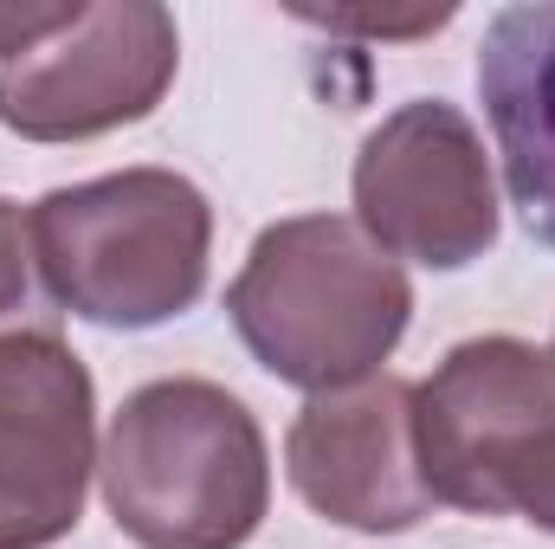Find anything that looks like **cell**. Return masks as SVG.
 <instances>
[{
	"label": "cell",
	"mask_w": 555,
	"mask_h": 549,
	"mask_svg": "<svg viewBox=\"0 0 555 549\" xmlns=\"http://www.w3.org/2000/svg\"><path fill=\"white\" fill-rule=\"evenodd\" d=\"M227 317L278 382L343 395L401 349L414 284L356 220L297 214L253 240L246 272L227 284Z\"/></svg>",
	"instance_id": "cell-1"
},
{
	"label": "cell",
	"mask_w": 555,
	"mask_h": 549,
	"mask_svg": "<svg viewBox=\"0 0 555 549\" xmlns=\"http://www.w3.org/2000/svg\"><path fill=\"white\" fill-rule=\"evenodd\" d=\"M98 478L137 549H246L272 511L259 420L201 375L137 388L111 420Z\"/></svg>",
	"instance_id": "cell-2"
},
{
	"label": "cell",
	"mask_w": 555,
	"mask_h": 549,
	"mask_svg": "<svg viewBox=\"0 0 555 549\" xmlns=\"http://www.w3.org/2000/svg\"><path fill=\"white\" fill-rule=\"evenodd\" d=\"M26 246L46 291L72 317L149 330L207 291L214 207L175 168H124L52 188L26 214Z\"/></svg>",
	"instance_id": "cell-3"
},
{
	"label": "cell",
	"mask_w": 555,
	"mask_h": 549,
	"mask_svg": "<svg viewBox=\"0 0 555 549\" xmlns=\"http://www.w3.org/2000/svg\"><path fill=\"white\" fill-rule=\"evenodd\" d=\"M175 13L155 0L78 7L0 59V124L26 142H85L142 124L175 85Z\"/></svg>",
	"instance_id": "cell-4"
},
{
	"label": "cell",
	"mask_w": 555,
	"mask_h": 549,
	"mask_svg": "<svg viewBox=\"0 0 555 549\" xmlns=\"http://www.w3.org/2000/svg\"><path fill=\"white\" fill-rule=\"evenodd\" d=\"M356 227L388 253L459 272L498 246V181L485 137L446 98H414L382 117L356 155Z\"/></svg>",
	"instance_id": "cell-5"
},
{
	"label": "cell",
	"mask_w": 555,
	"mask_h": 549,
	"mask_svg": "<svg viewBox=\"0 0 555 549\" xmlns=\"http://www.w3.org/2000/svg\"><path fill=\"white\" fill-rule=\"evenodd\" d=\"M98 472L91 369L46 323L0 330V549H52L78 531Z\"/></svg>",
	"instance_id": "cell-6"
},
{
	"label": "cell",
	"mask_w": 555,
	"mask_h": 549,
	"mask_svg": "<svg viewBox=\"0 0 555 549\" xmlns=\"http://www.w3.org/2000/svg\"><path fill=\"white\" fill-rule=\"evenodd\" d=\"M284 465L297 498L349 531H408L426 518L433 491L420 485L414 459V382L375 375L343 395H310L291 420Z\"/></svg>",
	"instance_id": "cell-7"
},
{
	"label": "cell",
	"mask_w": 555,
	"mask_h": 549,
	"mask_svg": "<svg viewBox=\"0 0 555 549\" xmlns=\"http://www.w3.org/2000/svg\"><path fill=\"white\" fill-rule=\"evenodd\" d=\"M555 413L550 349L524 336H472L414 388V459L433 505L478 511L485 465L524 426Z\"/></svg>",
	"instance_id": "cell-8"
},
{
	"label": "cell",
	"mask_w": 555,
	"mask_h": 549,
	"mask_svg": "<svg viewBox=\"0 0 555 549\" xmlns=\"http://www.w3.org/2000/svg\"><path fill=\"white\" fill-rule=\"evenodd\" d=\"M478 98L530 240L555 246V0L504 7L478 46Z\"/></svg>",
	"instance_id": "cell-9"
},
{
	"label": "cell",
	"mask_w": 555,
	"mask_h": 549,
	"mask_svg": "<svg viewBox=\"0 0 555 549\" xmlns=\"http://www.w3.org/2000/svg\"><path fill=\"white\" fill-rule=\"evenodd\" d=\"M478 518H524L555 537V413L524 426L511 446H498V459L485 465Z\"/></svg>",
	"instance_id": "cell-10"
},
{
	"label": "cell",
	"mask_w": 555,
	"mask_h": 549,
	"mask_svg": "<svg viewBox=\"0 0 555 549\" xmlns=\"http://www.w3.org/2000/svg\"><path fill=\"white\" fill-rule=\"evenodd\" d=\"M26 259H33V246H26V220H20L13 201H0V323L26 310V291H33Z\"/></svg>",
	"instance_id": "cell-11"
},
{
	"label": "cell",
	"mask_w": 555,
	"mask_h": 549,
	"mask_svg": "<svg viewBox=\"0 0 555 549\" xmlns=\"http://www.w3.org/2000/svg\"><path fill=\"white\" fill-rule=\"evenodd\" d=\"M550 369H555V349H550Z\"/></svg>",
	"instance_id": "cell-12"
}]
</instances>
